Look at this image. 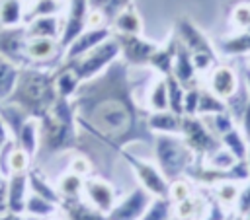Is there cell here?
I'll return each instance as SVG.
<instances>
[{
  "label": "cell",
  "instance_id": "f6af8a7d",
  "mask_svg": "<svg viewBox=\"0 0 250 220\" xmlns=\"http://www.w3.org/2000/svg\"><path fill=\"white\" fill-rule=\"evenodd\" d=\"M227 175H229V181H248L250 179V165H248V162L246 160H238L229 171H227Z\"/></svg>",
  "mask_w": 250,
  "mask_h": 220
},
{
  "label": "cell",
  "instance_id": "e7e4bbea",
  "mask_svg": "<svg viewBox=\"0 0 250 220\" xmlns=\"http://www.w3.org/2000/svg\"><path fill=\"white\" fill-rule=\"evenodd\" d=\"M248 58H250V55H248Z\"/></svg>",
  "mask_w": 250,
  "mask_h": 220
},
{
  "label": "cell",
  "instance_id": "d6a6232c",
  "mask_svg": "<svg viewBox=\"0 0 250 220\" xmlns=\"http://www.w3.org/2000/svg\"><path fill=\"white\" fill-rule=\"evenodd\" d=\"M221 144H223L236 160H246V154H248V140H246V136L242 134V130L232 128L230 132L223 134V136H221Z\"/></svg>",
  "mask_w": 250,
  "mask_h": 220
},
{
  "label": "cell",
  "instance_id": "5bb4252c",
  "mask_svg": "<svg viewBox=\"0 0 250 220\" xmlns=\"http://www.w3.org/2000/svg\"><path fill=\"white\" fill-rule=\"evenodd\" d=\"M84 195L92 206L107 214L115 206V191L113 185L102 177H88L84 179Z\"/></svg>",
  "mask_w": 250,
  "mask_h": 220
},
{
  "label": "cell",
  "instance_id": "52a82bcc",
  "mask_svg": "<svg viewBox=\"0 0 250 220\" xmlns=\"http://www.w3.org/2000/svg\"><path fill=\"white\" fill-rule=\"evenodd\" d=\"M125 162L131 165V169L135 171L141 187H145L152 197H168L170 193V181L160 173V169L156 167V164H150L148 160L137 158L135 154H131V150L123 148L119 152ZM170 199V197H168Z\"/></svg>",
  "mask_w": 250,
  "mask_h": 220
},
{
  "label": "cell",
  "instance_id": "b9f144b4",
  "mask_svg": "<svg viewBox=\"0 0 250 220\" xmlns=\"http://www.w3.org/2000/svg\"><path fill=\"white\" fill-rule=\"evenodd\" d=\"M238 197V187L234 181H221L217 183V201L221 204H232Z\"/></svg>",
  "mask_w": 250,
  "mask_h": 220
},
{
  "label": "cell",
  "instance_id": "ab89813d",
  "mask_svg": "<svg viewBox=\"0 0 250 220\" xmlns=\"http://www.w3.org/2000/svg\"><path fill=\"white\" fill-rule=\"evenodd\" d=\"M207 160V165L209 167H213V169H217V171H229L238 160L221 144V148L219 150H215L209 158H205Z\"/></svg>",
  "mask_w": 250,
  "mask_h": 220
},
{
  "label": "cell",
  "instance_id": "7c38bea8",
  "mask_svg": "<svg viewBox=\"0 0 250 220\" xmlns=\"http://www.w3.org/2000/svg\"><path fill=\"white\" fill-rule=\"evenodd\" d=\"M27 31L25 23L18 27H2L0 29V55L18 64L20 68L29 66L25 56V45H27Z\"/></svg>",
  "mask_w": 250,
  "mask_h": 220
},
{
  "label": "cell",
  "instance_id": "6125c7cd",
  "mask_svg": "<svg viewBox=\"0 0 250 220\" xmlns=\"http://www.w3.org/2000/svg\"><path fill=\"white\" fill-rule=\"evenodd\" d=\"M244 220H250V212H248V214H244Z\"/></svg>",
  "mask_w": 250,
  "mask_h": 220
},
{
  "label": "cell",
  "instance_id": "60d3db41",
  "mask_svg": "<svg viewBox=\"0 0 250 220\" xmlns=\"http://www.w3.org/2000/svg\"><path fill=\"white\" fill-rule=\"evenodd\" d=\"M29 164H31V156L25 150H21L20 146H14L12 152H10V156H8L10 175L12 173H27Z\"/></svg>",
  "mask_w": 250,
  "mask_h": 220
},
{
  "label": "cell",
  "instance_id": "44dd1931",
  "mask_svg": "<svg viewBox=\"0 0 250 220\" xmlns=\"http://www.w3.org/2000/svg\"><path fill=\"white\" fill-rule=\"evenodd\" d=\"M176 51H178V37H170L168 43L164 47H158L154 51V55L148 60V66L152 70H156V74H160L162 78L172 74V66H174V58H176Z\"/></svg>",
  "mask_w": 250,
  "mask_h": 220
},
{
  "label": "cell",
  "instance_id": "7402d4cb",
  "mask_svg": "<svg viewBox=\"0 0 250 220\" xmlns=\"http://www.w3.org/2000/svg\"><path fill=\"white\" fill-rule=\"evenodd\" d=\"M82 80L78 78V74L74 72V68L68 62H62L57 70H55V90L59 97H66L72 99L80 88Z\"/></svg>",
  "mask_w": 250,
  "mask_h": 220
},
{
  "label": "cell",
  "instance_id": "1f68e13d",
  "mask_svg": "<svg viewBox=\"0 0 250 220\" xmlns=\"http://www.w3.org/2000/svg\"><path fill=\"white\" fill-rule=\"evenodd\" d=\"M146 107H148V113L168 109V88H166L164 78L154 80V84L150 86L148 95H146Z\"/></svg>",
  "mask_w": 250,
  "mask_h": 220
},
{
  "label": "cell",
  "instance_id": "816d5d0a",
  "mask_svg": "<svg viewBox=\"0 0 250 220\" xmlns=\"http://www.w3.org/2000/svg\"><path fill=\"white\" fill-rule=\"evenodd\" d=\"M207 220H225V212H223V206H221L219 201H213V202L209 204Z\"/></svg>",
  "mask_w": 250,
  "mask_h": 220
},
{
  "label": "cell",
  "instance_id": "cb8c5ba5",
  "mask_svg": "<svg viewBox=\"0 0 250 220\" xmlns=\"http://www.w3.org/2000/svg\"><path fill=\"white\" fill-rule=\"evenodd\" d=\"M113 31L125 33V35H141L143 33V21H141V16L137 14L133 4L119 10L113 16Z\"/></svg>",
  "mask_w": 250,
  "mask_h": 220
},
{
  "label": "cell",
  "instance_id": "8fae6325",
  "mask_svg": "<svg viewBox=\"0 0 250 220\" xmlns=\"http://www.w3.org/2000/svg\"><path fill=\"white\" fill-rule=\"evenodd\" d=\"M88 14H90L88 0H68L66 18L62 21V31H61V37H59V43H61L62 51L88 27Z\"/></svg>",
  "mask_w": 250,
  "mask_h": 220
},
{
  "label": "cell",
  "instance_id": "f546056e",
  "mask_svg": "<svg viewBox=\"0 0 250 220\" xmlns=\"http://www.w3.org/2000/svg\"><path fill=\"white\" fill-rule=\"evenodd\" d=\"M225 103H227V111L230 113V117H232L236 123H240L242 113H244V109H246L248 103H250V92H248V86H246L244 80H240L238 88L234 90V93H232L230 97L225 99Z\"/></svg>",
  "mask_w": 250,
  "mask_h": 220
},
{
  "label": "cell",
  "instance_id": "7dc6e473",
  "mask_svg": "<svg viewBox=\"0 0 250 220\" xmlns=\"http://www.w3.org/2000/svg\"><path fill=\"white\" fill-rule=\"evenodd\" d=\"M197 212V202L193 199H184L180 202H176V216L186 218V220H193Z\"/></svg>",
  "mask_w": 250,
  "mask_h": 220
},
{
  "label": "cell",
  "instance_id": "9c48e42d",
  "mask_svg": "<svg viewBox=\"0 0 250 220\" xmlns=\"http://www.w3.org/2000/svg\"><path fill=\"white\" fill-rule=\"evenodd\" d=\"M176 37L191 55H209L217 58L215 47L209 41V37L188 16H180L176 19Z\"/></svg>",
  "mask_w": 250,
  "mask_h": 220
},
{
  "label": "cell",
  "instance_id": "3957f363",
  "mask_svg": "<svg viewBox=\"0 0 250 220\" xmlns=\"http://www.w3.org/2000/svg\"><path fill=\"white\" fill-rule=\"evenodd\" d=\"M78 144V123L72 99L57 97L53 107L39 119V148L45 154L72 150Z\"/></svg>",
  "mask_w": 250,
  "mask_h": 220
},
{
  "label": "cell",
  "instance_id": "4316f807",
  "mask_svg": "<svg viewBox=\"0 0 250 220\" xmlns=\"http://www.w3.org/2000/svg\"><path fill=\"white\" fill-rule=\"evenodd\" d=\"M219 49H221L223 55H229V56L250 55V29H242L234 35H229V37L221 39Z\"/></svg>",
  "mask_w": 250,
  "mask_h": 220
},
{
  "label": "cell",
  "instance_id": "836d02e7",
  "mask_svg": "<svg viewBox=\"0 0 250 220\" xmlns=\"http://www.w3.org/2000/svg\"><path fill=\"white\" fill-rule=\"evenodd\" d=\"M221 111H227L225 99H221L219 95H215L211 90H199L197 115L209 117V115H215V113H221Z\"/></svg>",
  "mask_w": 250,
  "mask_h": 220
},
{
  "label": "cell",
  "instance_id": "7bdbcfd3",
  "mask_svg": "<svg viewBox=\"0 0 250 220\" xmlns=\"http://www.w3.org/2000/svg\"><path fill=\"white\" fill-rule=\"evenodd\" d=\"M170 201L180 202L184 199H189V183L184 179H174L170 181V193H168Z\"/></svg>",
  "mask_w": 250,
  "mask_h": 220
},
{
  "label": "cell",
  "instance_id": "603a6c76",
  "mask_svg": "<svg viewBox=\"0 0 250 220\" xmlns=\"http://www.w3.org/2000/svg\"><path fill=\"white\" fill-rule=\"evenodd\" d=\"M14 140H16V146L25 150L33 158L39 152V119H33V117L25 119V123L16 132Z\"/></svg>",
  "mask_w": 250,
  "mask_h": 220
},
{
  "label": "cell",
  "instance_id": "2e32d148",
  "mask_svg": "<svg viewBox=\"0 0 250 220\" xmlns=\"http://www.w3.org/2000/svg\"><path fill=\"white\" fill-rule=\"evenodd\" d=\"M29 195V181L27 173H12L8 177V191H6V206L10 212L23 214L25 201Z\"/></svg>",
  "mask_w": 250,
  "mask_h": 220
},
{
  "label": "cell",
  "instance_id": "bcb514c9",
  "mask_svg": "<svg viewBox=\"0 0 250 220\" xmlns=\"http://www.w3.org/2000/svg\"><path fill=\"white\" fill-rule=\"evenodd\" d=\"M232 21L234 25H238L240 29H250V4H238L234 8V14H232Z\"/></svg>",
  "mask_w": 250,
  "mask_h": 220
},
{
  "label": "cell",
  "instance_id": "7a4b0ae2",
  "mask_svg": "<svg viewBox=\"0 0 250 220\" xmlns=\"http://www.w3.org/2000/svg\"><path fill=\"white\" fill-rule=\"evenodd\" d=\"M57 97L55 72L39 66H23L20 70L14 92L6 101L18 105L29 117L41 119L53 107Z\"/></svg>",
  "mask_w": 250,
  "mask_h": 220
},
{
  "label": "cell",
  "instance_id": "5b68a950",
  "mask_svg": "<svg viewBox=\"0 0 250 220\" xmlns=\"http://www.w3.org/2000/svg\"><path fill=\"white\" fill-rule=\"evenodd\" d=\"M121 56V51H119V43L117 39L111 35L109 39H105L104 43H100L98 47H94L92 51H88L86 55L74 58V60H62V62H68L74 72L78 74V78L82 82L86 80H92L96 78L98 74H102L107 66H111L117 58Z\"/></svg>",
  "mask_w": 250,
  "mask_h": 220
},
{
  "label": "cell",
  "instance_id": "ee69618b",
  "mask_svg": "<svg viewBox=\"0 0 250 220\" xmlns=\"http://www.w3.org/2000/svg\"><path fill=\"white\" fill-rule=\"evenodd\" d=\"M197 103H199V86L188 88L184 95V115H197Z\"/></svg>",
  "mask_w": 250,
  "mask_h": 220
},
{
  "label": "cell",
  "instance_id": "ba28073f",
  "mask_svg": "<svg viewBox=\"0 0 250 220\" xmlns=\"http://www.w3.org/2000/svg\"><path fill=\"white\" fill-rule=\"evenodd\" d=\"M113 37L119 43V51H121V60L127 66H135V68H143L148 66L150 56L154 55V51L158 49L156 43L145 39L143 35H125V33H113Z\"/></svg>",
  "mask_w": 250,
  "mask_h": 220
},
{
  "label": "cell",
  "instance_id": "94428289",
  "mask_svg": "<svg viewBox=\"0 0 250 220\" xmlns=\"http://www.w3.org/2000/svg\"><path fill=\"white\" fill-rule=\"evenodd\" d=\"M23 2H25V4H29V6H31V4H33V2H35V0H23Z\"/></svg>",
  "mask_w": 250,
  "mask_h": 220
},
{
  "label": "cell",
  "instance_id": "11a10c76",
  "mask_svg": "<svg viewBox=\"0 0 250 220\" xmlns=\"http://www.w3.org/2000/svg\"><path fill=\"white\" fill-rule=\"evenodd\" d=\"M0 220H27V218H23L21 214H16V212H10V210H4V212H0Z\"/></svg>",
  "mask_w": 250,
  "mask_h": 220
},
{
  "label": "cell",
  "instance_id": "db71d44e",
  "mask_svg": "<svg viewBox=\"0 0 250 220\" xmlns=\"http://www.w3.org/2000/svg\"><path fill=\"white\" fill-rule=\"evenodd\" d=\"M240 125H242V134L246 136V140H250V103H248V107H246L244 113H242Z\"/></svg>",
  "mask_w": 250,
  "mask_h": 220
},
{
  "label": "cell",
  "instance_id": "f1b7e54d",
  "mask_svg": "<svg viewBox=\"0 0 250 220\" xmlns=\"http://www.w3.org/2000/svg\"><path fill=\"white\" fill-rule=\"evenodd\" d=\"M27 181H29V191L31 193H35V195H39V197H43V199H47V201H51L55 204H61L62 202L59 191L43 177V173L39 169L27 171Z\"/></svg>",
  "mask_w": 250,
  "mask_h": 220
},
{
  "label": "cell",
  "instance_id": "8d00e7d4",
  "mask_svg": "<svg viewBox=\"0 0 250 220\" xmlns=\"http://www.w3.org/2000/svg\"><path fill=\"white\" fill-rule=\"evenodd\" d=\"M170 214H172V201L168 197H154L141 220H170L172 218Z\"/></svg>",
  "mask_w": 250,
  "mask_h": 220
},
{
  "label": "cell",
  "instance_id": "d590c367",
  "mask_svg": "<svg viewBox=\"0 0 250 220\" xmlns=\"http://www.w3.org/2000/svg\"><path fill=\"white\" fill-rule=\"evenodd\" d=\"M57 206L59 204H55V202H51V201H47V199H43V197H39L31 191H29L27 201H25V212L31 214V216H39V218L51 216L57 210Z\"/></svg>",
  "mask_w": 250,
  "mask_h": 220
},
{
  "label": "cell",
  "instance_id": "91938a15",
  "mask_svg": "<svg viewBox=\"0 0 250 220\" xmlns=\"http://www.w3.org/2000/svg\"><path fill=\"white\" fill-rule=\"evenodd\" d=\"M170 220H186V218H180V216H172Z\"/></svg>",
  "mask_w": 250,
  "mask_h": 220
},
{
  "label": "cell",
  "instance_id": "d6986e66",
  "mask_svg": "<svg viewBox=\"0 0 250 220\" xmlns=\"http://www.w3.org/2000/svg\"><path fill=\"white\" fill-rule=\"evenodd\" d=\"M146 127L152 134H182V115H176L170 109L152 111L146 117Z\"/></svg>",
  "mask_w": 250,
  "mask_h": 220
},
{
  "label": "cell",
  "instance_id": "ffe728a7",
  "mask_svg": "<svg viewBox=\"0 0 250 220\" xmlns=\"http://www.w3.org/2000/svg\"><path fill=\"white\" fill-rule=\"evenodd\" d=\"M25 31L27 37H49V39H59L62 31V21L59 16H41L25 21Z\"/></svg>",
  "mask_w": 250,
  "mask_h": 220
},
{
  "label": "cell",
  "instance_id": "6f0895ef",
  "mask_svg": "<svg viewBox=\"0 0 250 220\" xmlns=\"http://www.w3.org/2000/svg\"><path fill=\"white\" fill-rule=\"evenodd\" d=\"M246 162H248V165H250V140H248V154H246Z\"/></svg>",
  "mask_w": 250,
  "mask_h": 220
},
{
  "label": "cell",
  "instance_id": "e0dca14e",
  "mask_svg": "<svg viewBox=\"0 0 250 220\" xmlns=\"http://www.w3.org/2000/svg\"><path fill=\"white\" fill-rule=\"evenodd\" d=\"M240 80L236 76V72L230 68V66H215L211 68V74H209V90L219 95L221 99H227L234 93V90L238 88Z\"/></svg>",
  "mask_w": 250,
  "mask_h": 220
},
{
  "label": "cell",
  "instance_id": "be15d7a7",
  "mask_svg": "<svg viewBox=\"0 0 250 220\" xmlns=\"http://www.w3.org/2000/svg\"><path fill=\"white\" fill-rule=\"evenodd\" d=\"M236 220H244V216H240V214H238V216H236Z\"/></svg>",
  "mask_w": 250,
  "mask_h": 220
},
{
  "label": "cell",
  "instance_id": "d4e9b609",
  "mask_svg": "<svg viewBox=\"0 0 250 220\" xmlns=\"http://www.w3.org/2000/svg\"><path fill=\"white\" fill-rule=\"evenodd\" d=\"M25 23L23 0H0V27H18Z\"/></svg>",
  "mask_w": 250,
  "mask_h": 220
},
{
  "label": "cell",
  "instance_id": "f35d334b",
  "mask_svg": "<svg viewBox=\"0 0 250 220\" xmlns=\"http://www.w3.org/2000/svg\"><path fill=\"white\" fill-rule=\"evenodd\" d=\"M61 10H62V0H35L29 12H25V21L41 16H59Z\"/></svg>",
  "mask_w": 250,
  "mask_h": 220
},
{
  "label": "cell",
  "instance_id": "277c9868",
  "mask_svg": "<svg viewBox=\"0 0 250 220\" xmlns=\"http://www.w3.org/2000/svg\"><path fill=\"white\" fill-rule=\"evenodd\" d=\"M154 160L160 173L168 179H180L193 164L195 154L188 148L180 134H154Z\"/></svg>",
  "mask_w": 250,
  "mask_h": 220
},
{
  "label": "cell",
  "instance_id": "9f6ffc18",
  "mask_svg": "<svg viewBox=\"0 0 250 220\" xmlns=\"http://www.w3.org/2000/svg\"><path fill=\"white\" fill-rule=\"evenodd\" d=\"M242 76H244L242 80L246 82V86H248V92H250V66H244V68H242Z\"/></svg>",
  "mask_w": 250,
  "mask_h": 220
},
{
  "label": "cell",
  "instance_id": "83f0119b",
  "mask_svg": "<svg viewBox=\"0 0 250 220\" xmlns=\"http://www.w3.org/2000/svg\"><path fill=\"white\" fill-rule=\"evenodd\" d=\"M20 66L14 64L12 60H8L6 56L0 55V101H6L14 88H16V82H18V76H20Z\"/></svg>",
  "mask_w": 250,
  "mask_h": 220
},
{
  "label": "cell",
  "instance_id": "c3c4849f",
  "mask_svg": "<svg viewBox=\"0 0 250 220\" xmlns=\"http://www.w3.org/2000/svg\"><path fill=\"white\" fill-rule=\"evenodd\" d=\"M236 204H238V214L240 216H244V214L250 212V183H246L242 189H238Z\"/></svg>",
  "mask_w": 250,
  "mask_h": 220
},
{
  "label": "cell",
  "instance_id": "f907efd6",
  "mask_svg": "<svg viewBox=\"0 0 250 220\" xmlns=\"http://www.w3.org/2000/svg\"><path fill=\"white\" fill-rule=\"evenodd\" d=\"M131 4H133V0H105V16H107V19H109V18L113 19V16H115L119 10L127 8V6H131Z\"/></svg>",
  "mask_w": 250,
  "mask_h": 220
},
{
  "label": "cell",
  "instance_id": "30bf717a",
  "mask_svg": "<svg viewBox=\"0 0 250 220\" xmlns=\"http://www.w3.org/2000/svg\"><path fill=\"white\" fill-rule=\"evenodd\" d=\"M152 199L154 197L145 187L139 185L107 212V220H141Z\"/></svg>",
  "mask_w": 250,
  "mask_h": 220
},
{
  "label": "cell",
  "instance_id": "f5cc1de1",
  "mask_svg": "<svg viewBox=\"0 0 250 220\" xmlns=\"http://www.w3.org/2000/svg\"><path fill=\"white\" fill-rule=\"evenodd\" d=\"M10 140V130H8V127L2 123V119H0V152H2V148H4V144ZM6 181V177L0 173V185Z\"/></svg>",
  "mask_w": 250,
  "mask_h": 220
},
{
  "label": "cell",
  "instance_id": "681fc988",
  "mask_svg": "<svg viewBox=\"0 0 250 220\" xmlns=\"http://www.w3.org/2000/svg\"><path fill=\"white\" fill-rule=\"evenodd\" d=\"M70 171L84 177V175H88V173L92 171V162H90L86 156H76V158L70 162Z\"/></svg>",
  "mask_w": 250,
  "mask_h": 220
},
{
  "label": "cell",
  "instance_id": "74e56055",
  "mask_svg": "<svg viewBox=\"0 0 250 220\" xmlns=\"http://www.w3.org/2000/svg\"><path fill=\"white\" fill-rule=\"evenodd\" d=\"M205 125H207V127H209V130H211L215 136H219V138H221L223 134L230 132L232 128H236V121L230 117V113H229V111H221V113L209 115Z\"/></svg>",
  "mask_w": 250,
  "mask_h": 220
},
{
  "label": "cell",
  "instance_id": "484cf974",
  "mask_svg": "<svg viewBox=\"0 0 250 220\" xmlns=\"http://www.w3.org/2000/svg\"><path fill=\"white\" fill-rule=\"evenodd\" d=\"M66 210L68 220H107V214L92 206L90 202H82L80 199L74 201H62L61 202Z\"/></svg>",
  "mask_w": 250,
  "mask_h": 220
},
{
  "label": "cell",
  "instance_id": "680465c9",
  "mask_svg": "<svg viewBox=\"0 0 250 220\" xmlns=\"http://www.w3.org/2000/svg\"><path fill=\"white\" fill-rule=\"evenodd\" d=\"M240 2L242 4H250V0H236V4H240Z\"/></svg>",
  "mask_w": 250,
  "mask_h": 220
},
{
  "label": "cell",
  "instance_id": "e575fe53",
  "mask_svg": "<svg viewBox=\"0 0 250 220\" xmlns=\"http://www.w3.org/2000/svg\"><path fill=\"white\" fill-rule=\"evenodd\" d=\"M166 80V88H168V109L176 115H184V95H186V88L170 74L164 78Z\"/></svg>",
  "mask_w": 250,
  "mask_h": 220
},
{
  "label": "cell",
  "instance_id": "ac0fdd59",
  "mask_svg": "<svg viewBox=\"0 0 250 220\" xmlns=\"http://www.w3.org/2000/svg\"><path fill=\"white\" fill-rule=\"evenodd\" d=\"M172 76L188 90V88H193L197 86L195 82V76H197V70L193 66V60H191V53L180 43L178 39V51H176V58H174V66H172Z\"/></svg>",
  "mask_w": 250,
  "mask_h": 220
},
{
  "label": "cell",
  "instance_id": "6da1fadb",
  "mask_svg": "<svg viewBox=\"0 0 250 220\" xmlns=\"http://www.w3.org/2000/svg\"><path fill=\"white\" fill-rule=\"evenodd\" d=\"M129 66L115 60L102 74L80 84L72 97L78 128L111 152H121L131 142H150L154 136L135 99Z\"/></svg>",
  "mask_w": 250,
  "mask_h": 220
},
{
  "label": "cell",
  "instance_id": "8992f818",
  "mask_svg": "<svg viewBox=\"0 0 250 220\" xmlns=\"http://www.w3.org/2000/svg\"><path fill=\"white\" fill-rule=\"evenodd\" d=\"M188 148L201 158H209L215 150L221 148L219 136H215L205 121L199 119V115H182V134Z\"/></svg>",
  "mask_w": 250,
  "mask_h": 220
},
{
  "label": "cell",
  "instance_id": "9a60e30c",
  "mask_svg": "<svg viewBox=\"0 0 250 220\" xmlns=\"http://www.w3.org/2000/svg\"><path fill=\"white\" fill-rule=\"evenodd\" d=\"M62 49L59 39H49V37H33L27 39L25 45V56L29 66L33 64H49L53 60H57L59 56H62Z\"/></svg>",
  "mask_w": 250,
  "mask_h": 220
},
{
  "label": "cell",
  "instance_id": "4dcf8cb0",
  "mask_svg": "<svg viewBox=\"0 0 250 220\" xmlns=\"http://www.w3.org/2000/svg\"><path fill=\"white\" fill-rule=\"evenodd\" d=\"M59 195L62 201H74V199H80V195L84 193V177L78 175V173H64L61 179H59V187H57Z\"/></svg>",
  "mask_w": 250,
  "mask_h": 220
},
{
  "label": "cell",
  "instance_id": "4fadbf2b",
  "mask_svg": "<svg viewBox=\"0 0 250 220\" xmlns=\"http://www.w3.org/2000/svg\"><path fill=\"white\" fill-rule=\"evenodd\" d=\"M113 35V29L109 25H102V27H86L62 53V60H74L82 55H86L88 51H92L94 47H98L100 43H104L105 39H109Z\"/></svg>",
  "mask_w": 250,
  "mask_h": 220
}]
</instances>
